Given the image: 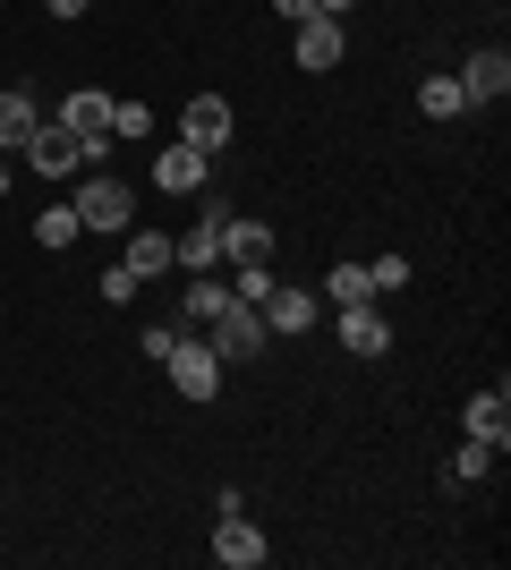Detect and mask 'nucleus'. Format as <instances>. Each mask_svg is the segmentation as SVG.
Wrapping results in <instances>:
<instances>
[{
	"label": "nucleus",
	"mask_w": 511,
	"mask_h": 570,
	"mask_svg": "<svg viewBox=\"0 0 511 570\" xmlns=\"http://www.w3.org/2000/svg\"><path fill=\"white\" fill-rule=\"evenodd\" d=\"M417 111H426V119H461L469 111L461 77H426V86H417Z\"/></svg>",
	"instance_id": "nucleus-20"
},
{
	"label": "nucleus",
	"mask_w": 511,
	"mask_h": 570,
	"mask_svg": "<svg viewBox=\"0 0 511 570\" xmlns=\"http://www.w3.org/2000/svg\"><path fill=\"white\" fill-rule=\"evenodd\" d=\"M478 476H494V443H461L452 460V485H478Z\"/></svg>",
	"instance_id": "nucleus-22"
},
{
	"label": "nucleus",
	"mask_w": 511,
	"mask_h": 570,
	"mask_svg": "<svg viewBox=\"0 0 511 570\" xmlns=\"http://www.w3.org/2000/svg\"><path fill=\"white\" fill-rule=\"evenodd\" d=\"M222 222H230V214H205L188 238H170V264H188V273H214V264H222Z\"/></svg>",
	"instance_id": "nucleus-12"
},
{
	"label": "nucleus",
	"mask_w": 511,
	"mask_h": 570,
	"mask_svg": "<svg viewBox=\"0 0 511 570\" xmlns=\"http://www.w3.org/2000/svg\"><path fill=\"white\" fill-rule=\"evenodd\" d=\"M366 282H375V298L410 289V256H375V264H366Z\"/></svg>",
	"instance_id": "nucleus-23"
},
{
	"label": "nucleus",
	"mask_w": 511,
	"mask_h": 570,
	"mask_svg": "<svg viewBox=\"0 0 511 570\" xmlns=\"http://www.w3.org/2000/svg\"><path fill=\"white\" fill-rule=\"evenodd\" d=\"M256 315H265V333L291 341V333H307V324L324 315V298H316V289H282V282H273L265 298H256Z\"/></svg>",
	"instance_id": "nucleus-7"
},
{
	"label": "nucleus",
	"mask_w": 511,
	"mask_h": 570,
	"mask_svg": "<svg viewBox=\"0 0 511 570\" xmlns=\"http://www.w3.org/2000/svg\"><path fill=\"white\" fill-rule=\"evenodd\" d=\"M350 9H358V0H316V18H350Z\"/></svg>",
	"instance_id": "nucleus-28"
},
{
	"label": "nucleus",
	"mask_w": 511,
	"mask_h": 570,
	"mask_svg": "<svg viewBox=\"0 0 511 570\" xmlns=\"http://www.w3.org/2000/svg\"><path fill=\"white\" fill-rule=\"evenodd\" d=\"M163 375H170V392H179V401H214V392H222V357H214V341H170Z\"/></svg>",
	"instance_id": "nucleus-1"
},
{
	"label": "nucleus",
	"mask_w": 511,
	"mask_h": 570,
	"mask_svg": "<svg viewBox=\"0 0 511 570\" xmlns=\"http://www.w3.org/2000/svg\"><path fill=\"white\" fill-rule=\"evenodd\" d=\"M77 222H86V230H128V222H137V188L111 179V170H95L86 196H77Z\"/></svg>",
	"instance_id": "nucleus-2"
},
{
	"label": "nucleus",
	"mask_w": 511,
	"mask_h": 570,
	"mask_svg": "<svg viewBox=\"0 0 511 570\" xmlns=\"http://www.w3.org/2000/svg\"><path fill=\"white\" fill-rule=\"evenodd\" d=\"M179 137H188L196 154H222V145H230V102H222V95H196L188 111H179Z\"/></svg>",
	"instance_id": "nucleus-9"
},
{
	"label": "nucleus",
	"mask_w": 511,
	"mask_h": 570,
	"mask_svg": "<svg viewBox=\"0 0 511 570\" xmlns=\"http://www.w3.org/2000/svg\"><path fill=\"white\" fill-rule=\"evenodd\" d=\"M60 128H69V137L86 145V163H102V154H111V95L77 86V95L60 102Z\"/></svg>",
	"instance_id": "nucleus-3"
},
{
	"label": "nucleus",
	"mask_w": 511,
	"mask_h": 570,
	"mask_svg": "<svg viewBox=\"0 0 511 570\" xmlns=\"http://www.w3.org/2000/svg\"><path fill=\"white\" fill-rule=\"evenodd\" d=\"M222 307H230V282H214V273H196L188 298H179V315H188V324H214Z\"/></svg>",
	"instance_id": "nucleus-17"
},
{
	"label": "nucleus",
	"mask_w": 511,
	"mask_h": 570,
	"mask_svg": "<svg viewBox=\"0 0 511 570\" xmlns=\"http://www.w3.org/2000/svg\"><path fill=\"white\" fill-rule=\"evenodd\" d=\"M102 298H111V307H128V298H137V273H128V264H111V273H102Z\"/></svg>",
	"instance_id": "nucleus-25"
},
{
	"label": "nucleus",
	"mask_w": 511,
	"mask_h": 570,
	"mask_svg": "<svg viewBox=\"0 0 511 570\" xmlns=\"http://www.w3.org/2000/svg\"><path fill=\"white\" fill-rule=\"evenodd\" d=\"M35 119H43V111H35V95H26V86H18V95H0V154H18Z\"/></svg>",
	"instance_id": "nucleus-18"
},
{
	"label": "nucleus",
	"mask_w": 511,
	"mask_h": 570,
	"mask_svg": "<svg viewBox=\"0 0 511 570\" xmlns=\"http://www.w3.org/2000/svg\"><path fill=\"white\" fill-rule=\"evenodd\" d=\"M222 256L230 264H273V230L265 222H222Z\"/></svg>",
	"instance_id": "nucleus-15"
},
{
	"label": "nucleus",
	"mask_w": 511,
	"mask_h": 570,
	"mask_svg": "<svg viewBox=\"0 0 511 570\" xmlns=\"http://www.w3.org/2000/svg\"><path fill=\"white\" fill-rule=\"evenodd\" d=\"M291 51H298V69H341V18H298Z\"/></svg>",
	"instance_id": "nucleus-11"
},
{
	"label": "nucleus",
	"mask_w": 511,
	"mask_h": 570,
	"mask_svg": "<svg viewBox=\"0 0 511 570\" xmlns=\"http://www.w3.org/2000/svg\"><path fill=\"white\" fill-rule=\"evenodd\" d=\"M77 163H86V145H77L60 119H35V128H26V170H35V179H69Z\"/></svg>",
	"instance_id": "nucleus-4"
},
{
	"label": "nucleus",
	"mask_w": 511,
	"mask_h": 570,
	"mask_svg": "<svg viewBox=\"0 0 511 570\" xmlns=\"http://www.w3.org/2000/svg\"><path fill=\"white\" fill-rule=\"evenodd\" d=\"M128 273H137V282H146V273H170V238L163 230H128Z\"/></svg>",
	"instance_id": "nucleus-19"
},
{
	"label": "nucleus",
	"mask_w": 511,
	"mask_h": 570,
	"mask_svg": "<svg viewBox=\"0 0 511 570\" xmlns=\"http://www.w3.org/2000/svg\"><path fill=\"white\" fill-rule=\"evenodd\" d=\"M469 443H494V452L511 443V401L503 392H478V401H469Z\"/></svg>",
	"instance_id": "nucleus-14"
},
{
	"label": "nucleus",
	"mask_w": 511,
	"mask_h": 570,
	"mask_svg": "<svg viewBox=\"0 0 511 570\" xmlns=\"http://www.w3.org/2000/svg\"><path fill=\"white\" fill-rule=\"evenodd\" d=\"M316 298H333V307H366V298H375V282H366V264H333Z\"/></svg>",
	"instance_id": "nucleus-16"
},
{
	"label": "nucleus",
	"mask_w": 511,
	"mask_h": 570,
	"mask_svg": "<svg viewBox=\"0 0 511 570\" xmlns=\"http://www.w3.org/2000/svg\"><path fill=\"white\" fill-rule=\"evenodd\" d=\"M205 163H214V154H196L188 137L163 145V154H154V188H163V196H196V188H205Z\"/></svg>",
	"instance_id": "nucleus-8"
},
{
	"label": "nucleus",
	"mask_w": 511,
	"mask_h": 570,
	"mask_svg": "<svg viewBox=\"0 0 511 570\" xmlns=\"http://www.w3.org/2000/svg\"><path fill=\"white\" fill-rule=\"evenodd\" d=\"M0 196H9V154H0Z\"/></svg>",
	"instance_id": "nucleus-29"
},
{
	"label": "nucleus",
	"mask_w": 511,
	"mask_h": 570,
	"mask_svg": "<svg viewBox=\"0 0 511 570\" xmlns=\"http://www.w3.org/2000/svg\"><path fill=\"white\" fill-rule=\"evenodd\" d=\"M461 95L469 102H503L511 95V60H503V51H478V60L461 69Z\"/></svg>",
	"instance_id": "nucleus-13"
},
{
	"label": "nucleus",
	"mask_w": 511,
	"mask_h": 570,
	"mask_svg": "<svg viewBox=\"0 0 511 570\" xmlns=\"http://www.w3.org/2000/svg\"><path fill=\"white\" fill-rule=\"evenodd\" d=\"M77 230H86L77 205H43V214H35V247H77Z\"/></svg>",
	"instance_id": "nucleus-21"
},
{
	"label": "nucleus",
	"mask_w": 511,
	"mask_h": 570,
	"mask_svg": "<svg viewBox=\"0 0 511 570\" xmlns=\"http://www.w3.org/2000/svg\"><path fill=\"white\" fill-rule=\"evenodd\" d=\"M146 128H154L146 102H111V145H120V137H146Z\"/></svg>",
	"instance_id": "nucleus-24"
},
{
	"label": "nucleus",
	"mask_w": 511,
	"mask_h": 570,
	"mask_svg": "<svg viewBox=\"0 0 511 570\" xmlns=\"http://www.w3.org/2000/svg\"><path fill=\"white\" fill-rule=\"evenodd\" d=\"M51 18H86V0H43Z\"/></svg>",
	"instance_id": "nucleus-27"
},
{
	"label": "nucleus",
	"mask_w": 511,
	"mask_h": 570,
	"mask_svg": "<svg viewBox=\"0 0 511 570\" xmlns=\"http://www.w3.org/2000/svg\"><path fill=\"white\" fill-rule=\"evenodd\" d=\"M265 528H256V520H247V511H230V520H214V562L222 570H256V562H265Z\"/></svg>",
	"instance_id": "nucleus-6"
},
{
	"label": "nucleus",
	"mask_w": 511,
	"mask_h": 570,
	"mask_svg": "<svg viewBox=\"0 0 511 570\" xmlns=\"http://www.w3.org/2000/svg\"><path fill=\"white\" fill-rule=\"evenodd\" d=\"M273 9H282L291 26H298V18H316V0H273Z\"/></svg>",
	"instance_id": "nucleus-26"
},
{
	"label": "nucleus",
	"mask_w": 511,
	"mask_h": 570,
	"mask_svg": "<svg viewBox=\"0 0 511 570\" xmlns=\"http://www.w3.org/2000/svg\"><path fill=\"white\" fill-rule=\"evenodd\" d=\"M265 341H273V333H265V315L247 307V298H230V307L214 315V357H222V366H239V357H256Z\"/></svg>",
	"instance_id": "nucleus-5"
},
{
	"label": "nucleus",
	"mask_w": 511,
	"mask_h": 570,
	"mask_svg": "<svg viewBox=\"0 0 511 570\" xmlns=\"http://www.w3.org/2000/svg\"><path fill=\"white\" fill-rule=\"evenodd\" d=\"M341 350H350V357H384L392 350V324H384L375 298H366V307H341Z\"/></svg>",
	"instance_id": "nucleus-10"
}]
</instances>
